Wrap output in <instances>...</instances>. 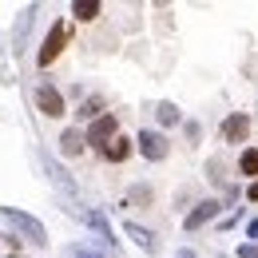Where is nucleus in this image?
<instances>
[{
    "label": "nucleus",
    "instance_id": "f257e3e1",
    "mask_svg": "<svg viewBox=\"0 0 258 258\" xmlns=\"http://www.w3.org/2000/svg\"><path fill=\"white\" fill-rule=\"evenodd\" d=\"M0 219L12 226L16 234H24L28 242H48V230H44V223H36L32 215H24V211H16V207H0Z\"/></svg>",
    "mask_w": 258,
    "mask_h": 258
},
{
    "label": "nucleus",
    "instance_id": "f03ea898",
    "mask_svg": "<svg viewBox=\"0 0 258 258\" xmlns=\"http://www.w3.org/2000/svg\"><path fill=\"white\" fill-rule=\"evenodd\" d=\"M64 40H68V28L56 20V24H52V32H48V40H44V48H40V56H36V64L48 68L56 56H60V52H64Z\"/></svg>",
    "mask_w": 258,
    "mask_h": 258
},
{
    "label": "nucleus",
    "instance_id": "7ed1b4c3",
    "mask_svg": "<svg viewBox=\"0 0 258 258\" xmlns=\"http://www.w3.org/2000/svg\"><path fill=\"white\" fill-rule=\"evenodd\" d=\"M135 147L143 151V159H151V163L167 159V139H163L159 131H139V139H135Z\"/></svg>",
    "mask_w": 258,
    "mask_h": 258
},
{
    "label": "nucleus",
    "instance_id": "20e7f679",
    "mask_svg": "<svg viewBox=\"0 0 258 258\" xmlns=\"http://www.w3.org/2000/svg\"><path fill=\"white\" fill-rule=\"evenodd\" d=\"M36 107H40L48 119H60V115H64V96L44 84V88H36Z\"/></svg>",
    "mask_w": 258,
    "mask_h": 258
},
{
    "label": "nucleus",
    "instance_id": "39448f33",
    "mask_svg": "<svg viewBox=\"0 0 258 258\" xmlns=\"http://www.w3.org/2000/svg\"><path fill=\"white\" fill-rule=\"evenodd\" d=\"M40 163H44V175H48V179H52L60 191H64V195H76V183H72V175H68L64 167H60V163L48 155V151H40Z\"/></svg>",
    "mask_w": 258,
    "mask_h": 258
},
{
    "label": "nucleus",
    "instance_id": "423d86ee",
    "mask_svg": "<svg viewBox=\"0 0 258 258\" xmlns=\"http://www.w3.org/2000/svg\"><path fill=\"white\" fill-rule=\"evenodd\" d=\"M115 131H119V123H115V115L107 111V115H99L96 123L88 127V143H107V139H119Z\"/></svg>",
    "mask_w": 258,
    "mask_h": 258
},
{
    "label": "nucleus",
    "instance_id": "0eeeda50",
    "mask_svg": "<svg viewBox=\"0 0 258 258\" xmlns=\"http://www.w3.org/2000/svg\"><path fill=\"white\" fill-rule=\"evenodd\" d=\"M215 215H219V203H215V199H207V203H199V207H195L191 215L183 219V226H187V230H199L203 223H211Z\"/></svg>",
    "mask_w": 258,
    "mask_h": 258
},
{
    "label": "nucleus",
    "instance_id": "6e6552de",
    "mask_svg": "<svg viewBox=\"0 0 258 258\" xmlns=\"http://www.w3.org/2000/svg\"><path fill=\"white\" fill-rule=\"evenodd\" d=\"M80 219H84V223H88V226H92V230L99 234V238H103V242L115 250V234H111V223H107L99 211H80Z\"/></svg>",
    "mask_w": 258,
    "mask_h": 258
},
{
    "label": "nucleus",
    "instance_id": "1a4fd4ad",
    "mask_svg": "<svg viewBox=\"0 0 258 258\" xmlns=\"http://www.w3.org/2000/svg\"><path fill=\"white\" fill-rule=\"evenodd\" d=\"M246 131H250V119H246V115H230L223 123V139L226 143H238V139H246Z\"/></svg>",
    "mask_w": 258,
    "mask_h": 258
},
{
    "label": "nucleus",
    "instance_id": "9d476101",
    "mask_svg": "<svg viewBox=\"0 0 258 258\" xmlns=\"http://www.w3.org/2000/svg\"><path fill=\"white\" fill-rule=\"evenodd\" d=\"M84 143H88V135H80L76 127H68L64 135H60V151H64V155H80Z\"/></svg>",
    "mask_w": 258,
    "mask_h": 258
},
{
    "label": "nucleus",
    "instance_id": "9b49d317",
    "mask_svg": "<svg viewBox=\"0 0 258 258\" xmlns=\"http://www.w3.org/2000/svg\"><path fill=\"white\" fill-rule=\"evenodd\" d=\"M123 230H127V234L135 238V242H139V246H143V250H155V234H151L147 226H139V223H123Z\"/></svg>",
    "mask_w": 258,
    "mask_h": 258
},
{
    "label": "nucleus",
    "instance_id": "f8f14e48",
    "mask_svg": "<svg viewBox=\"0 0 258 258\" xmlns=\"http://www.w3.org/2000/svg\"><path fill=\"white\" fill-rule=\"evenodd\" d=\"M103 155H107L111 163H123L131 155V143H127V139H111V143L103 147Z\"/></svg>",
    "mask_w": 258,
    "mask_h": 258
},
{
    "label": "nucleus",
    "instance_id": "ddd939ff",
    "mask_svg": "<svg viewBox=\"0 0 258 258\" xmlns=\"http://www.w3.org/2000/svg\"><path fill=\"white\" fill-rule=\"evenodd\" d=\"M72 12H76V20H96L99 16V0H76Z\"/></svg>",
    "mask_w": 258,
    "mask_h": 258
},
{
    "label": "nucleus",
    "instance_id": "4468645a",
    "mask_svg": "<svg viewBox=\"0 0 258 258\" xmlns=\"http://www.w3.org/2000/svg\"><path fill=\"white\" fill-rule=\"evenodd\" d=\"M238 171H242V175H258V151H254V147H250V151H242Z\"/></svg>",
    "mask_w": 258,
    "mask_h": 258
},
{
    "label": "nucleus",
    "instance_id": "2eb2a0df",
    "mask_svg": "<svg viewBox=\"0 0 258 258\" xmlns=\"http://www.w3.org/2000/svg\"><path fill=\"white\" fill-rule=\"evenodd\" d=\"M159 123L167 127V123H179V107L175 103H159Z\"/></svg>",
    "mask_w": 258,
    "mask_h": 258
},
{
    "label": "nucleus",
    "instance_id": "dca6fc26",
    "mask_svg": "<svg viewBox=\"0 0 258 258\" xmlns=\"http://www.w3.org/2000/svg\"><path fill=\"white\" fill-rule=\"evenodd\" d=\"M99 107H103V99H88V103H84V107H80V115H84V119H92V123H96V119H99Z\"/></svg>",
    "mask_w": 258,
    "mask_h": 258
},
{
    "label": "nucleus",
    "instance_id": "f3484780",
    "mask_svg": "<svg viewBox=\"0 0 258 258\" xmlns=\"http://www.w3.org/2000/svg\"><path fill=\"white\" fill-rule=\"evenodd\" d=\"M68 258H96V254H92V250H80V246H72V250H68Z\"/></svg>",
    "mask_w": 258,
    "mask_h": 258
},
{
    "label": "nucleus",
    "instance_id": "a211bd4d",
    "mask_svg": "<svg viewBox=\"0 0 258 258\" xmlns=\"http://www.w3.org/2000/svg\"><path fill=\"white\" fill-rule=\"evenodd\" d=\"M238 258H258V246H238Z\"/></svg>",
    "mask_w": 258,
    "mask_h": 258
},
{
    "label": "nucleus",
    "instance_id": "6ab92c4d",
    "mask_svg": "<svg viewBox=\"0 0 258 258\" xmlns=\"http://www.w3.org/2000/svg\"><path fill=\"white\" fill-rule=\"evenodd\" d=\"M246 199H254V203H258V179L250 183V187H246Z\"/></svg>",
    "mask_w": 258,
    "mask_h": 258
},
{
    "label": "nucleus",
    "instance_id": "aec40b11",
    "mask_svg": "<svg viewBox=\"0 0 258 258\" xmlns=\"http://www.w3.org/2000/svg\"><path fill=\"white\" fill-rule=\"evenodd\" d=\"M246 234H250V238H258V219H254L250 226H246Z\"/></svg>",
    "mask_w": 258,
    "mask_h": 258
},
{
    "label": "nucleus",
    "instance_id": "412c9836",
    "mask_svg": "<svg viewBox=\"0 0 258 258\" xmlns=\"http://www.w3.org/2000/svg\"><path fill=\"white\" fill-rule=\"evenodd\" d=\"M175 258H195V254H191V250H179V254H175Z\"/></svg>",
    "mask_w": 258,
    "mask_h": 258
},
{
    "label": "nucleus",
    "instance_id": "4be33fe9",
    "mask_svg": "<svg viewBox=\"0 0 258 258\" xmlns=\"http://www.w3.org/2000/svg\"><path fill=\"white\" fill-rule=\"evenodd\" d=\"M12 258H20V254H12Z\"/></svg>",
    "mask_w": 258,
    "mask_h": 258
}]
</instances>
